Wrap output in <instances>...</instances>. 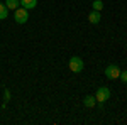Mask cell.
I'll return each instance as SVG.
<instances>
[{"label":"cell","mask_w":127,"mask_h":125,"mask_svg":"<svg viewBox=\"0 0 127 125\" xmlns=\"http://www.w3.org/2000/svg\"><path fill=\"white\" fill-rule=\"evenodd\" d=\"M14 19H15V22H17V24H26V22H27V19H29V10L24 9V7L20 5L19 9L14 10Z\"/></svg>","instance_id":"6da1fadb"},{"label":"cell","mask_w":127,"mask_h":125,"mask_svg":"<svg viewBox=\"0 0 127 125\" xmlns=\"http://www.w3.org/2000/svg\"><path fill=\"white\" fill-rule=\"evenodd\" d=\"M68 68H69V71H73V73H81V69L85 68L83 59L78 58V56H73V58L69 59V63H68Z\"/></svg>","instance_id":"7a4b0ae2"},{"label":"cell","mask_w":127,"mask_h":125,"mask_svg":"<svg viewBox=\"0 0 127 125\" xmlns=\"http://www.w3.org/2000/svg\"><path fill=\"white\" fill-rule=\"evenodd\" d=\"M110 90H108L107 86H100L97 90V93H95V98H97V101L98 103H103V101H107L108 98H110Z\"/></svg>","instance_id":"3957f363"},{"label":"cell","mask_w":127,"mask_h":125,"mask_svg":"<svg viewBox=\"0 0 127 125\" xmlns=\"http://www.w3.org/2000/svg\"><path fill=\"white\" fill-rule=\"evenodd\" d=\"M105 76H107L108 79H117V78L120 76V68H119L117 64H108V66L105 68Z\"/></svg>","instance_id":"277c9868"},{"label":"cell","mask_w":127,"mask_h":125,"mask_svg":"<svg viewBox=\"0 0 127 125\" xmlns=\"http://www.w3.org/2000/svg\"><path fill=\"white\" fill-rule=\"evenodd\" d=\"M20 5L27 10H32L37 7V0H20Z\"/></svg>","instance_id":"5b68a950"},{"label":"cell","mask_w":127,"mask_h":125,"mask_svg":"<svg viewBox=\"0 0 127 125\" xmlns=\"http://www.w3.org/2000/svg\"><path fill=\"white\" fill-rule=\"evenodd\" d=\"M95 103H97V98L95 96H92V95H88L83 98V105L87 106V108H93L95 106Z\"/></svg>","instance_id":"8992f818"},{"label":"cell","mask_w":127,"mask_h":125,"mask_svg":"<svg viewBox=\"0 0 127 125\" xmlns=\"http://www.w3.org/2000/svg\"><path fill=\"white\" fill-rule=\"evenodd\" d=\"M88 20H90L92 24H98V22L102 20V15H100V12H98V10H93V12L88 15Z\"/></svg>","instance_id":"52a82bcc"},{"label":"cell","mask_w":127,"mask_h":125,"mask_svg":"<svg viewBox=\"0 0 127 125\" xmlns=\"http://www.w3.org/2000/svg\"><path fill=\"white\" fill-rule=\"evenodd\" d=\"M5 7L9 10H15L20 7V0H5Z\"/></svg>","instance_id":"ba28073f"},{"label":"cell","mask_w":127,"mask_h":125,"mask_svg":"<svg viewBox=\"0 0 127 125\" xmlns=\"http://www.w3.org/2000/svg\"><path fill=\"white\" fill-rule=\"evenodd\" d=\"M7 15H9V9L5 7V3H0V20L7 19Z\"/></svg>","instance_id":"9c48e42d"},{"label":"cell","mask_w":127,"mask_h":125,"mask_svg":"<svg viewBox=\"0 0 127 125\" xmlns=\"http://www.w3.org/2000/svg\"><path fill=\"white\" fill-rule=\"evenodd\" d=\"M92 7H93V10H98V12H100V10L103 9V2H102V0H95V2L92 3Z\"/></svg>","instance_id":"30bf717a"},{"label":"cell","mask_w":127,"mask_h":125,"mask_svg":"<svg viewBox=\"0 0 127 125\" xmlns=\"http://www.w3.org/2000/svg\"><path fill=\"white\" fill-rule=\"evenodd\" d=\"M119 78H120L124 83H127V69H126V71H120V76H119Z\"/></svg>","instance_id":"8fae6325"},{"label":"cell","mask_w":127,"mask_h":125,"mask_svg":"<svg viewBox=\"0 0 127 125\" xmlns=\"http://www.w3.org/2000/svg\"><path fill=\"white\" fill-rule=\"evenodd\" d=\"M9 100H10V91H9V90H5V103H7Z\"/></svg>","instance_id":"7c38bea8"}]
</instances>
